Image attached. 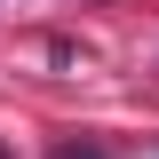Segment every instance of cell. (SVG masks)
Masks as SVG:
<instances>
[{
    "label": "cell",
    "mask_w": 159,
    "mask_h": 159,
    "mask_svg": "<svg viewBox=\"0 0 159 159\" xmlns=\"http://www.w3.org/2000/svg\"><path fill=\"white\" fill-rule=\"evenodd\" d=\"M48 159H111V151H96V143H56Z\"/></svg>",
    "instance_id": "cell-1"
},
{
    "label": "cell",
    "mask_w": 159,
    "mask_h": 159,
    "mask_svg": "<svg viewBox=\"0 0 159 159\" xmlns=\"http://www.w3.org/2000/svg\"><path fill=\"white\" fill-rule=\"evenodd\" d=\"M0 159H8V151H0Z\"/></svg>",
    "instance_id": "cell-2"
}]
</instances>
